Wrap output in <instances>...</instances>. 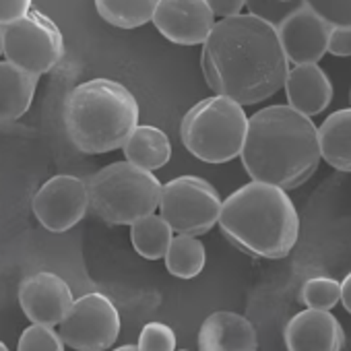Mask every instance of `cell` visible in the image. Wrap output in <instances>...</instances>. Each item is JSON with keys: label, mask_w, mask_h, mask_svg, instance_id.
Wrapping results in <instances>:
<instances>
[{"label": "cell", "mask_w": 351, "mask_h": 351, "mask_svg": "<svg viewBox=\"0 0 351 351\" xmlns=\"http://www.w3.org/2000/svg\"><path fill=\"white\" fill-rule=\"evenodd\" d=\"M201 66L213 91L242 106L275 95L289 73L277 25L254 13L221 17L203 42Z\"/></svg>", "instance_id": "1"}, {"label": "cell", "mask_w": 351, "mask_h": 351, "mask_svg": "<svg viewBox=\"0 0 351 351\" xmlns=\"http://www.w3.org/2000/svg\"><path fill=\"white\" fill-rule=\"evenodd\" d=\"M240 157L252 180L298 189L320 163L318 126L291 106L263 108L248 118Z\"/></svg>", "instance_id": "2"}, {"label": "cell", "mask_w": 351, "mask_h": 351, "mask_svg": "<svg viewBox=\"0 0 351 351\" xmlns=\"http://www.w3.org/2000/svg\"><path fill=\"white\" fill-rule=\"evenodd\" d=\"M221 234L250 256L285 258L298 242L300 217L287 191L252 180L234 191L219 213Z\"/></svg>", "instance_id": "3"}, {"label": "cell", "mask_w": 351, "mask_h": 351, "mask_svg": "<svg viewBox=\"0 0 351 351\" xmlns=\"http://www.w3.org/2000/svg\"><path fill=\"white\" fill-rule=\"evenodd\" d=\"M136 124L138 104L118 81H85L64 101L66 134L79 151L89 155L122 149Z\"/></svg>", "instance_id": "4"}, {"label": "cell", "mask_w": 351, "mask_h": 351, "mask_svg": "<svg viewBox=\"0 0 351 351\" xmlns=\"http://www.w3.org/2000/svg\"><path fill=\"white\" fill-rule=\"evenodd\" d=\"M89 209L110 226H130L159 209L161 189L157 176L128 159L114 161L87 180Z\"/></svg>", "instance_id": "5"}, {"label": "cell", "mask_w": 351, "mask_h": 351, "mask_svg": "<svg viewBox=\"0 0 351 351\" xmlns=\"http://www.w3.org/2000/svg\"><path fill=\"white\" fill-rule=\"evenodd\" d=\"M248 130V116L240 101L213 95L195 104L182 118L184 147L205 163H226L240 157Z\"/></svg>", "instance_id": "6"}, {"label": "cell", "mask_w": 351, "mask_h": 351, "mask_svg": "<svg viewBox=\"0 0 351 351\" xmlns=\"http://www.w3.org/2000/svg\"><path fill=\"white\" fill-rule=\"evenodd\" d=\"M3 54L15 66L42 77L62 60L64 38L50 17L29 9L3 27Z\"/></svg>", "instance_id": "7"}, {"label": "cell", "mask_w": 351, "mask_h": 351, "mask_svg": "<svg viewBox=\"0 0 351 351\" xmlns=\"http://www.w3.org/2000/svg\"><path fill=\"white\" fill-rule=\"evenodd\" d=\"M159 213L178 234L201 236L219 221L221 197L199 176H180L163 184Z\"/></svg>", "instance_id": "8"}, {"label": "cell", "mask_w": 351, "mask_h": 351, "mask_svg": "<svg viewBox=\"0 0 351 351\" xmlns=\"http://www.w3.org/2000/svg\"><path fill=\"white\" fill-rule=\"evenodd\" d=\"M66 347L79 351L110 349L120 335V314L104 293H85L75 300L71 314L58 324Z\"/></svg>", "instance_id": "9"}, {"label": "cell", "mask_w": 351, "mask_h": 351, "mask_svg": "<svg viewBox=\"0 0 351 351\" xmlns=\"http://www.w3.org/2000/svg\"><path fill=\"white\" fill-rule=\"evenodd\" d=\"M89 209V186L87 180L73 173H58L34 197V213L38 221L54 232H66L75 228Z\"/></svg>", "instance_id": "10"}, {"label": "cell", "mask_w": 351, "mask_h": 351, "mask_svg": "<svg viewBox=\"0 0 351 351\" xmlns=\"http://www.w3.org/2000/svg\"><path fill=\"white\" fill-rule=\"evenodd\" d=\"M330 27L332 25L310 5L302 3L300 7H293L277 23V34L287 60L293 64L318 62L326 52Z\"/></svg>", "instance_id": "11"}, {"label": "cell", "mask_w": 351, "mask_h": 351, "mask_svg": "<svg viewBox=\"0 0 351 351\" xmlns=\"http://www.w3.org/2000/svg\"><path fill=\"white\" fill-rule=\"evenodd\" d=\"M153 25L171 44L197 46L211 34L215 13L207 0H159Z\"/></svg>", "instance_id": "12"}, {"label": "cell", "mask_w": 351, "mask_h": 351, "mask_svg": "<svg viewBox=\"0 0 351 351\" xmlns=\"http://www.w3.org/2000/svg\"><path fill=\"white\" fill-rule=\"evenodd\" d=\"M19 304L32 322L58 326L71 314L75 295L71 285L60 275L40 271L21 281Z\"/></svg>", "instance_id": "13"}, {"label": "cell", "mask_w": 351, "mask_h": 351, "mask_svg": "<svg viewBox=\"0 0 351 351\" xmlns=\"http://www.w3.org/2000/svg\"><path fill=\"white\" fill-rule=\"evenodd\" d=\"M283 339L289 351H339L345 330L330 310L306 308L285 324Z\"/></svg>", "instance_id": "14"}, {"label": "cell", "mask_w": 351, "mask_h": 351, "mask_svg": "<svg viewBox=\"0 0 351 351\" xmlns=\"http://www.w3.org/2000/svg\"><path fill=\"white\" fill-rule=\"evenodd\" d=\"M199 347L203 351H254L258 349V337L254 324L246 316L217 310L201 324Z\"/></svg>", "instance_id": "15"}, {"label": "cell", "mask_w": 351, "mask_h": 351, "mask_svg": "<svg viewBox=\"0 0 351 351\" xmlns=\"http://www.w3.org/2000/svg\"><path fill=\"white\" fill-rule=\"evenodd\" d=\"M283 89L289 106L310 118L324 112L332 101V83L318 62L295 64L287 73Z\"/></svg>", "instance_id": "16"}, {"label": "cell", "mask_w": 351, "mask_h": 351, "mask_svg": "<svg viewBox=\"0 0 351 351\" xmlns=\"http://www.w3.org/2000/svg\"><path fill=\"white\" fill-rule=\"evenodd\" d=\"M38 75H32L9 60H0V124L19 120L32 108Z\"/></svg>", "instance_id": "17"}, {"label": "cell", "mask_w": 351, "mask_h": 351, "mask_svg": "<svg viewBox=\"0 0 351 351\" xmlns=\"http://www.w3.org/2000/svg\"><path fill=\"white\" fill-rule=\"evenodd\" d=\"M320 159L339 171H351V108H343L324 118L318 126Z\"/></svg>", "instance_id": "18"}, {"label": "cell", "mask_w": 351, "mask_h": 351, "mask_svg": "<svg viewBox=\"0 0 351 351\" xmlns=\"http://www.w3.org/2000/svg\"><path fill=\"white\" fill-rule=\"evenodd\" d=\"M124 157L141 167L159 169L171 157V143L169 136L151 124H136L126 143L122 145Z\"/></svg>", "instance_id": "19"}, {"label": "cell", "mask_w": 351, "mask_h": 351, "mask_svg": "<svg viewBox=\"0 0 351 351\" xmlns=\"http://www.w3.org/2000/svg\"><path fill=\"white\" fill-rule=\"evenodd\" d=\"M173 238V228L159 213L145 215L130 223V240L134 250L147 261H159L165 256L169 242Z\"/></svg>", "instance_id": "20"}, {"label": "cell", "mask_w": 351, "mask_h": 351, "mask_svg": "<svg viewBox=\"0 0 351 351\" xmlns=\"http://www.w3.org/2000/svg\"><path fill=\"white\" fill-rule=\"evenodd\" d=\"M165 267L173 277L180 279H195L197 275H201L205 261H207V252H205V244L193 236V234H178L176 238H171L169 248L165 252Z\"/></svg>", "instance_id": "21"}, {"label": "cell", "mask_w": 351, "mask_h": 351, "mask_svg": "<svg viewBox=\"0 0 351 351\" xmlns=\"http://www.w3.org/2000/svg\"><path fill=\"white\" fill-rule=\"evenodd\" d=\"M159 0H95V9L110 25L120 29H136L153 21Z\"/></svg>", "instance_id": "22"}, {"label": "cell", "mask_w": 351, "mask_h": 351, "mask_svg": "<svg viewBox=\"0 0 351 351\" xmlns=\"http://www.w3.org/2000/svg\"><path fill=\"white\" fill-rule=\"evenodd\" d=\"M302 302L308 308L332 310L341 302V283L326 275H316L304 281Z\"/></svg>", "instance_id": "23"}, {"label": "cell", "mask_w": 351, "mask_h": 351, "mask_svg": "<svg viewBox=\"0 0 351 351\" xmlns=\"http://www.w3.org/2000/svg\"><path fill=\"white\" fill-rule=\"evenodd\" d=\"M19 349L21 351H62L64 341L60 332L54 330V326L34 322L27 326L19 337Z\"/></svg>", "instance_id": "24"}, {"label": "cell", "mask_w": 351, "mask_h": 351, "mask_svg": "<svg viewBox=\"0 0 351 351\" xmlns=\"http://www.w3.org/2000/svg\"><path fill=\"white\" fill-rule=\"evenodd\" d=\"M141 351H173L176 349V332L165 322H147L138 335Z\"/></svg>", "instance_id": "25"}, {"label": "cell", "mask_w": 351, "mask_h": 351, "mask_svg": "<svg viewBox=\"0 0 351 351\" xmlns=\"http://www.w3.org/2000/svg\"><path fill=\"white\" fill-rule=\"evenodd\" d=\"M330 25L351 27V0H304Z\"/></svg>", "instance_id": "26"}, {"label": "cell", "mask_w": 351, "mask_h": 351, "mask_svg": "<svg viewBox=\"0 0 351 351\" xmlns=\"http://www.w3.org/2000/svg\"><path fill=\"white\" fill-rule=\"evenodd\" d=\"M246 5L250 7V13H254L275 25L293 9L289 5V0H248Z\"/></svg>", "instance_id": "27"}, {"label": "cell", "mask_w": 351, "mask_h": 351, "mask_svg": "<svg viewBox=\"0 0 351 351\" xmlns=\"http://www.w3.org/2000/svg\"><path fill=\"white\" fill-rule=\"evenodd\" d=\"M326 52L335 56H351V27L332 25L328 34Z\"/></svg>", "instance_id": "28"}, {"label": "cell", "mask_w": 351, "mask_h": 351, "mask_svg": "<svg viewBox=\"0 0 351 351\" xmlns=\"http://www.w3.org/2000/svg\"><path fill=\"white\" fill-rule=\"evenodd\" d=\"M34 0H0V25H7L23 17L32 9Z\"/></svg>", "instance_id": "29"}, {"label": "cell", "mask_w": 351, "mask_h": 351, "mask_svg": "<svg viewBox=\"0 0 351 351\" xmlns=\"http://www.w3.org/2000/svg\"><path fill=\"white\" fill-rule=\"evenodd\" d=\"M207 3L217 17H232L242 13L248 0H207Z\"/></svg>", "instance_id": "30"}, {"label": "cell", "mask_w": 351, "mask_h": 351, "mask_svg": "<svg viewBox=\"0 0 351 351\" xmlns=\"http://www.w3.org/2000/svg\"><path fill=\"white\" fill-rule=\"evenodd\" d=\"M341 302L343 308L351 314V273H347V277L341 283Z\"/></svg>", "instance_id": "31"}, {"label": "cell", "mask_w": 351, "mask_h": 351, "mask_svg": "<svg viewBox=\"0 0 351 351\" xmlns=\"http://www.w3.org/2000/svg\"><path fill=\"white\" fill-rule=\"evenodd\" d=\"M134 349H138V343L136 345H122L120 347V351H134Z\"/></svg>", "instance_id": "32"}, {"label": "cell", "mask_w": 351, "mask_h": 351, "mask_svg": "<svg viewBox=\"0 0 351 351\" xmlns=\"http://www.w3.org/2000/svg\"><path fill=\"white\" fill-rule=\"evenodd\" d=\"M0 54H3V25H0Z\"/></svg>", "instance_id": "33"}, {"label": "cell", "mask_w": 351, "mask_h": 351, "mask_svg": "<svg viewBox=\"0 0 351 351\" xmlns=\"http://www.w3.org/2000/svg\"><path fill=\"white\" fill-rule=\"evenodd\" d=\"M7 349H9V347H7V345H5L3 341H0V351H7Z\"/></svg>", "instance_id": "34"}, {"label": "cell", "mask_w": 351, "mask_h": 351, "mask_svg": "<svg viewBox=\"0 0 351 351\" xmlns=\"http://www.w3.org/2000/svg\"><path fill=\"white\" fill-rule=\"evenodd\" d=\"M349 104H351V89H349Z\"/></svg>", "instance_id": "35"}, {"label": "cell", "mask_w": 351, "mask_h": 351, "mask_svg": "<svg viewBox=\"0 0 351 351\" xmlns=\"http://www.w3.org/2000/svg\"><path fill=\"white\" fill-rule=\"evenodd\" d=\"M289 3H291V0H289Z\"/></svg>", "instance_id": "36"}]
</instances>
